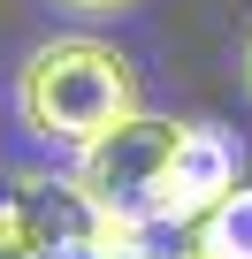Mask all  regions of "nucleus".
Returning <instances> with one entry per match:
<instances>
[{
    "mask_svg": "<svg viewBox=\"0 0 252 259\" xmlns=\"http://www.w3.org/2000/svg\"><path fill=\"white\" fill-rule=\"evenodd\" d=\"M229 191H237V138L222 122H184V145H176V160H168V176H161V191L146 206V221L153 229H199Z\"/></svg>",
    "mask_w": 252,
    "mask_h": 259,
    "instance_id": "7ed1b4c3",
    "label": "nucleus"
},
{
    "mask_svg": "<svg viewBox=\"0 0 252 259\" xmlns=\"http://www.w3.org/2000/svg\"><path fill=\"white\" fill-rule=\"evenodd\" d=\"M54 8H77V16H122V8H138V0H54Z\"/></svg>",
    "mask_w": 252,
    "mask_h": 259,
    "instance_id": "423d86ee",
    "label": "nucleus"
},
{
    "mask_svg": "<svg viewBox=\"0 0 252 259\" xmlns=\"http://www.w3.org/2000/svg\"><path fill=\"white\" fill-rule=\"evenodd\" d=\"M0 259H46V236L23 221V206H0Z\"/></svg>",
    "mask_w": 252,
    "mask_h": 259,
    "instance_id": "39448f33",
    "label": "nucleus"
},
{
    "mask_svg": "<svg viewBox=\"0 0 252 259\" xmlns=\"http://www.w3.org/2000/svg\"><path fill=\"white\" fill-rule=\"evenodd\" d=\"M244 92H252V31H244Z\"/></svg>",
    "mask_w": 252,
    "mask_h": 259,
    "instance_id": "0eeeda50",
    "label": "nucleus"
},
{
    "mask_svg": "<svg viewBox=\"0 0 252 259\" xmlns=\"http://www.w3.org/2000/svg\"><path fill=\"white\" fill-rule=\"evenodd\" d=\"M130 114H138V69L107 38H46L16 69V122L39 145L84 153Z\"/></svg>",
    "mask_w": 252,
    "mask_h": 259,
    "instance_id": "f257e3e1",
    "label": "nucleus"
},
{
    "mask_svg": "<svg viewBox=\"0 0 252 259\" xmlns=\"http://www.w3.org/2000/svg\"><path fill=\"white\" fill-rule=\"evenodd\" d=\"M191 259H252V183H237V191L191 229Z\"/></svg>",
    "mask_w": 252,
    "mask_h": 259,
    "instance_id": "20e7f679",
    "label": "nucleus"
},
{
    "mask_svg": "<svg viewBox=\"0 0 252 259\" xmlns=\"http://www.w3.org/2000/svg\"><path fill=\"white\" fill-rule=\"evenodd\" d=\"M176 145H184V122L138 107L122 130H107L99 145L77 153V183L92 191V206L146 221V206H153V191H161V176H168V160H176Z\"/></svg>",
    "mask_w": 252,
    "mask_h": 259,
    "instance_id": "f03ea898",
    "label": "nucleus"
}]
</instances>
